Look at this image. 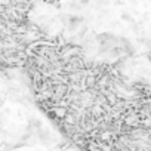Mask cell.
Wrapping results in <instances>:
<instances>
[{
  "label": "cell",
  "mask_w": 151,
  "mask_h": 151,
  "mask_svg": "<svg viewBox=\"0 0 151 151\" xmlns=\"http://www.w3.org/2000/svg\"><path fill=\"white\" fill-rule=\"evenodd\" d=\"M62 19H64L67 28H70V30L77 28V25L82 24V18L80 17H76V15H65V17H62Z\"/></svg>",
  "instance_id": "obj_1"
},
{
  "label": "cell",
  "mask_w": 151,
  "mask_h": 151,
  "mask_svg": "<svg viewBox=\"0 0 151 151\" xmlns=\"http://www.w3.org/2000/svg\"><path fill=\"white\" fill-rule=\"evenodd\" d=\"M39 138H40V141H42V142H46V141L50 138L49 130H43V129H40V130H39Z\"/></svg>",
  "instance_id": "obj_2"
}]
</instances>
